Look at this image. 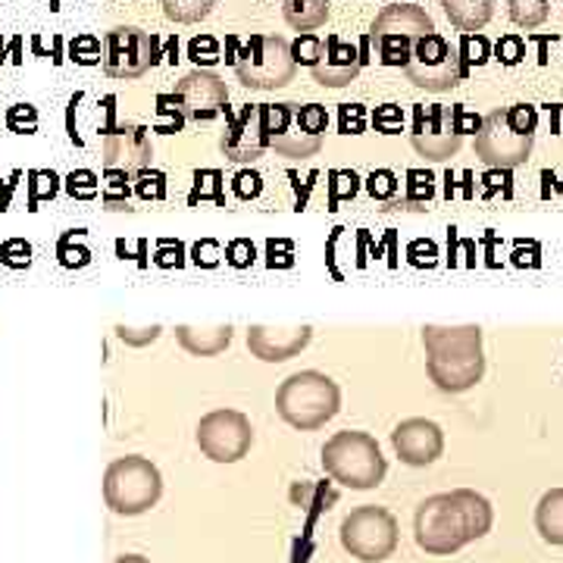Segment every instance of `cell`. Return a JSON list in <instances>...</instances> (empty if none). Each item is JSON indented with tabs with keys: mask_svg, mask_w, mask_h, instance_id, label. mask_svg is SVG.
Returning <instances> with one entry per match:
<instances>
[{
	"mask_svg": "<svg viewBox=\"0 0 563 563\" xmlns=\"http://www.w3.org/2000/svg\"><path fill=\"white\" fill-rule=\"evenodd\" d=\"M495 57H498V63H504V66H517V63L526 57L523 38H520V35H504V38L498 41V47H495Z\"/></svg>",
	"mask_w": 563,
	"mask_h": 563,
	"instance_id": "37",
	"label": "cell"
},
{
	"mask_svg": "<svg viewBox=\"0 0 563 563\" xmlns=\"http://www.w3.org/2000/svg\"><path fill=\"white\" fill-rule=\"evenodd\" d=\"M313 339L310 325H291V329H269V325H251L247 329V347L263 363H285L298 357Z\"/></svg>",
	"mask_w": 563,
	"mask_h": 563,
	"instance_id": "20",
	"label": "cell"
},
{
	"mask_svg": "<svg viewBox=\"0 0 563 563\" xmlns=\"http://www.w3.org/2000/svg\"><path fill=\"white\" fill-rule=\"evenodd\" d=\"M391 448L407 466H429L444 454V432L439 422L422 420H404L391 432Z\"/></svg>",
	"mask_w": 563,
	"mask_h": 563,
	"instance_id": "18",
	"label": "cell"
},
{
	"mask_svg": "<svg viewBox=\"0 0 563 563\" xmlns=\"http://www.w3.org/2000/svg\"><path fill=\"white\" fill-rule=\"evenodd\" d=\"M407 185H410V198L401 203H395V207H413V210H422L426 201L432 198V179H429L426 173H417V169H413Z\"/></svg>",
	"mask_w": 563,
	"mask_h": 563,
	"instance_id": "30",
	"label": "cell"
},
{
	"mask_svg": "<svg viewBox=\"0 0 563 563\" xmlns=\"http://www.w3.org/2000/svg\"><path fill=\"white\" fill-rule=\"evenodd\" d=\"M401 110L395 107V103H385V107H379L376 110V129L379 132H385V135H395V132H401Z\"/></svg>",
	"mask_w": 563,
	"mask_h": 563,
	"instance_id": "39",
	"label": "cell"
},
{
	"mask_svg": "<svg viewBox=\"0 0 563 563\" xmlns=\"http://www.w3.org/2000/svg\"><path fill=\"white\" fill-rule=\"evenodd\" d=\"M103 73L110 79H141L154 63L161 60V41L157 35L135 29V25H117L103 35Z\"/></svg>",
	"mask_w": 563,
	"mask_h": 563,
	"instance_id": "12",
	"label": "cell"
},
{
	"mask_svg": "<svg viewBox=\"0 0 563 563\" xmlns=\"http://www.w3.org/2000/svg\"><path fill=\"white\" fill-rule=\"evenodd\" d=\"M29 191H32V210L38 207L41 198H54L57 195V176L54 173H47V169H35L32 176H29Z\"/></svg>",
	"mask_w": 563,
	"mask_h": 563,
	"instance_id": "35",
	"label": "cell"
},
{
	"mask_svg": "<svg viewBox=\"0 0 563 563\" xmlns=\"http://www.w3.org/2000/svg\"><path fill=\"white\" fill-rule=\"evenodd\" d=\"M188 54H191V60L198 63V66H213V63L220 60V41L210 38V35H201V38L191 41V47H188Z\"/></svg>",
	"mask_w": 563,
	"mask_h": 563,
	"instance_id": "36",
	"label": "cell"
},
{
	"mask_svg": "<svg viewBox=\"0 0 563 563\" xmlns=\"http://www.w3.org/2000/svg\"><path fill=\"white\" fill-rule=\"evenodd\" d=\"M361 69L363 57L357 44L344 41L342 35H325L320 60L310 73H313V81L322 88H344L361 76Z\"/></svg>",
	"mask_w": 563,
	"mask_h": 563,
	"instance_id": "19",
	"label": "cell"
},
{
	"mask_svg": "<svg viewBox=\"0 0 563 563\" xmlns=\"http://www.w3.org/2000/svg\"><path fill=\"white\" fill-rule=\"evenodd\" d=\"M435 32L432 16L420 3H391L369 25V44L383 66H407L413 44Z\"/></svg>",
	"mask_w": 563,
	"mask_h": 563,
	"instance_id": "8",
	"label": "cell"
},
{
	"mask_svg": "<svg viewBox=\"0 0 563 563\" xmlns=\"http://www.w3.org/2000/svg\"><path fill=\"white\" fill-rule=\"evenodd\" d=\"M179 344L191 357H217L232 344V325H213V329H195V325H179L176 329Z\"/></svg>",
	"mask_w": 563,
	"mask_h": 563,
	"instance_id": "21",
	"label": "cell"
},
{
	"mask_svg": "<svg viewBox=\"0 0 563 563\" xmlns=\"http://www.w3.org/2000/svg\"><path fill=\"white\" fill-rule=\"evenodd\" d=\"M251 261H254V244L244 242V239L229 244V263L232 266H247Z\"/></svg>",
	"mask_w": 563,
	"mask_h": 563,
	"instance_id": "42",
	"label": "cell"
},
{
	"mask_svg": "<svg viewBox=\"0 0 563 563\" xmlns=\"http://www.w3.org/2000/svg\"><path fill=\"white\" fill-rule=\"evenodd\" d=\"M113 563H151L147 558H141V554H125V558H117Z\"/></svg>",
	"mask_w": 563,
	"mask_h": 563,
	"instance_id": "43",
	"label": "cell"
},
{
	"mask_svg": "<svg viewBox=\"0 0 563 563\" xmlns=\"http://www.w3.org/2000/svg\"><path fill=\"white\" fill-rule=\"evenodd\" d=\"M342 132L344 135H361L363 132V107L361 103H344L342 107Z\"/></svg>",
	"mask_w": 563,
	"mask_h": 563,
	"instance_id": "40",
	"label": "cell"
},
{
	"mask_svg": "<svg viewBox=\"0 0 563 563\" xmlns=\"http://www.w3.org/2000/svg\"><path fill=\"white\" fill-rule=\"evenodd\" d=\"M151 157H154V144H151V135L144 125L129 122V125H117L113 132H107L101 163L110 188H122L129 195L125 181L141 176L144 169H151Z\"/></svg>",
	"mask_w": 563,
	"mask_h": 563,
	"instance_id": "13",
	"label": "cell"
},
{
	"mask_svg": "<svg viewBox=\"0 0 563 563\" xmlns=\"http://www.w3.org/2000/svg\"><path fill=\"white\" fill-rule=\"evenodd\" d=\"M322 470L344 488L369 492L383 485L388 463H385L379 442L369 432L344 429L322 444Z\"/></svg>",
	"mask_w": 563,
	"mask_h": 563,
	"instance_id": "5",
	"label": "cell"
},
{
	"mask_svg": "<svg viewBox=\"0 0 563 563\" xmlns=\"http://www.w3.org/2000/svg\"><path fill=\"white\" fill-rule=\"evenodd\" d=\"M51 10H60V0H51Z\"/></svg>",
	"mask_w": 563,
	"mask_h": 563,
	"instance_id": "44",
	"label": "cell"
},
{
	"mask_svg": "<svg viewBox=\"0 0 563 563\" xmlns=\"http://www.w3.org/2000/svg\"><path fill=\"white\" fill-rule=\"evenodd\" d=\"M135 191H139L141 201H163L166 198V176L163 173H141V176H135Z\"/></svg>",
	"mask_w": 563,
	"mask_h": 563,
	"instance_id": "31",
	"label": "cell"
},
{
	"mask_svg": "<svg viewBox=\"0 0 563 563\" xmlns=\"http://www.w3.org/2000/svg\"><path fill=\"white\" fill-rule=\"evenodd\" d=\"M0 263H7L10 269H25L32 263V244L25 239H10L0 244Z\"/></svg>",
	"mask_w": 563,
	"mask_h": 563,
	"instance_id": "29",
	"label": "cell"
},
{
	"mask_svg": "<svg viewBox=\"0 0 563 563\" xmlns=\"http://www.w3.org/2000/svg\"><path fill=\"white\" fill-rule=\"evenodd\" d=\"M536 529L548 544L563 548V488L544 492L536 504Z\"/></svg>",
	"mask_w": 563,
	"mask_h": 563,
	"instance_id": "23",
	"label": "cell"
},
{
	"mask_svg": "<svg viewBox=\"0 0 563 563\" xmlns=\"http://www.w3.org/2000/svg\"><path fill=\"white\" fill-rule=\"evenodd\" d=\"M282 13L285 22L295 29V32H317L320 25L329 20V0H282Z\"/></svg>",
	"mask_w": 563,
	"mask_h": 563,
	"instance_id": "24",
	"label": "cell"
},
{
	"mask_svg": "<svg viewBox=\"0 0 563 563\" xmlns=\"http://www.w3.org/2000/svg\"><path fill=\"white\" fill-rule=\"evenodd\" d=\"M539 132V110L532 103H510L492 110L476 129V157L488 169H517L532 157Z\"/></svg>",
	"mask_w": 563,
	"mask_h": 563,
	"instance_id": "3",
	"label": "cell"
},
{
	"mask_svg": "<svg viewBox=\"0 0 563 563\" xmlns=\"http://www.w3.org/2000/svg\"><path fill=\"white\" fill-rule=\"evenodd\" d=\"M254 444V426L239 410H210L198 422V448L213 463H239Z\"/></svg>",
	"mask_w": 563,
	"mask_h": 563,
	"instance_id": "14",
	"label": "cell"
},
{
	"mask_svg": "<svg viewBox=\"0 0 563 563\" xmlns=\"http://www.w3.org/2000/svg\"><path fill=\"white\" fill-rule=\"evenodd\" d=\"M166 20L179 22V25H195V22L207 20L220 0H161Z\"/></svg>",
	"mask_w": 563,
	"mask_h": 563,
	"instance_id": "25",
	"label": "cell"
},
{
	"mask_svg": "<svg viewBox=\"0 0 563 563\" xmlns=\"http://www.w3.org/2000/svg\"><path fill=\"white\" fill-rule=\"evenodd\" d=\"M410 144L413 151L432 163H444L457 157L463 135L454 120V107L444 103H429L413 110V129H410Z\"/></svg>",
	"mask_w": 563,
	"mask_h": 563,
	"instance_id": "15",
	"label": "cell"
},
{
	"mask_svg": "<svg viewBox=\"0 0 563 563\" xmlns=\"http://www.w3.org/2000/svg\"><path fill=\"white\" fill-rule=\"evenodd\" d=\"M507 13L520 29H539L551 13V0H507Z\"/></svg>",
	"mask_w": 563,
	"mask_h": 563,
	"instance_id": "26",
	"label": "cell"
},
{
	"mask_svg": "<svg viewBox=\"0 0 563 563\" xmlns=\"http://www.w3.org/2000/svg\"><path fill=\"white\" fill-rule=\"evenodd\" d=\"M261 188H263V179L257 176V173H239V176H235V195L244 198V201H247V198H257V195H261Z\"/></svg>",
	"mask_w": 563,
	"mask_h": 563,
	"instance_id": "41",
	"label": "cell"
},
{
	"mask_svg": "<svg viewBox=\"0 0 563 563\" xmlns=\"http://www.w3.org/2000/svg\"><path fill=\"white\" fill-rule=\"evenodd\" d=\"M298 63L291 57V41L282 35H251L235 57V76L251 91H276L295 79Z\"/></svg>",
	"mask_w": 563,
	"mask_h": 563,
	"instance_id": "9",
	"label": "cell"
},
{
	"mask_svg": "<svg viewBox=\"0 0 563 563\" xmlns=\"http://www.w3.org/2000/svg\"><path fill=\"white\" fill-rule=\"evenodd\" d=\"M276 410L291 429L317 432L342 410V388L325 373L301 369L288 376L276 391Z\"/></svg>",
	"mask_w": 563,
	"mask_h": 563,
	"instance_id": "6",
	"label": "cell"
},
{
	"mask_svg": "<svg viewBox=\"0 0 563 563\" xmlns=\"http://www.w3.org/2000/svg\"><path fill=\"white\" fill-rule=\"evenodd\" d=\"M495 7H498V0H442L444 16L466 35L488 25V20L495 16Z\"/></svg>",
	"mask_w": 563,
	"mask_h": 563,
	"instance_id": "22",
	"label": "cell"
},
{
	"mask_svg": "<svg viewBox=\"0 0 563 563\" xmlns=\"http://www.w3.org/2000/svg\"><path fill=\"white\" fill-rule=\"evenodd\" d=\"M426 373L444 395H463L483 383L485 351L479 325H426Z\"/></svg>",
	"mask_w": 563,
	"mask_h": 563,
	"instance_id": "2",
	"label": "cell"
},
{
	"mask_svg": "<svg viewBox=\"0 0 563 563\" xmlns=\"http://www.w3.org/2000/svg\"><path fill=\"white\" fill-rule=\"evenodd\" d=\"M404 73H407V81L422 88V91L444 95L466 79V60L451 41H444L439 32H432V35H426L413 44Z\"/></svg>",
	"mask_w": 563,
	"mask_h": 563,
	"instance_id": "11",
	"label": "cell"
},
{
	"mask_svg": "<svg viewBox=\"0 0 563 563\" xmlns=\"http://www.w3.org/2000/svg\"><path fill=\"white\" fill-rule=\"evenodd\" d=\"M117 335H120V342L132 344V347H144V344L161 339V325H151V329H125V325H117Z\"/></svg>",
	"mask_w": 563,
	"mask_h": 563,
	"instance_id": "38",
	"label": "cell"
},
{
	"mask_svg": "<svg viewBox=\"0 0 563 563\" xmlns=\"http://www.w3.org/2000/svg\"><path fill=\"white\" fill-rule=\"evenodd\" d=\"M495 523L492 501L473 488L432 495L417 507L413 539L432 558H451L476 539H485Z\"/></svg>",
	"mask_w": 563,
	"mask_h": 563,
	"instance_id": "1",
	"label": "cell"
},
{
	"mask_svg": "<svg viewBox=\"0 0 563 563\" xmlns=\"http://www.w3.org/2000/svg\"><path fill=\"white\" fill-rule=\"evenodd\" d=\"M329 125L322 103H263V129L269 147L288 161H307L322 151Z\"/></svg>",
	"mask_w": 563,
	"mask_h": 563,
	"instance_id": "4",
	"label": "cell"
},
{
	"mask_svg": "<svg viewBox=\"0 0 563 563\" xmlns=\"http://www.w3.org/2000/svg\"><path fill=\"white\" fill-rule=\"evenodd\" d=\"M269 141L263 129V103H244L242 113L229 117V125L222 132L220 151L232 163H254L266 154Z\"/></svg>",
	"mask_w": 563,
	"mask_h": 563,
	"instance_id": "17",
	"label": "cell"
},
{
	"mask_svg": "<svg viewBox=\"0 0 563 563\" xmlns=\"http://www.w3.org/2000/svg\"><path fill=\"white\" fill-rule=\"evenodd\" d=\"M69 57L81 66H91V63H101V41L95 35H79V38L69 44Z\"/></svg>",
	"mask_w": 563,
	"mask_h": 563,
	"instance_id": "33",
	"label": "cell"
},
{
	"mask_svg": "<svg viewBox=\"0 0 563 563\" xmlns=\"http://www.w3.org/2000/svg\"><path fill=\"white\" fill-rule=\"evenodd\" d=\"M163 495L161 470L147 457L129 454L107 466L103 473V501L120 517L147 514Z\"/></svg>",
	"mask_w": 563,
	"mask_h": 563,
	"instance_id": "7",
	"label": "cell"
},
{
	"mask_svg": "<svg viewBox=\"0 0 563 563\" xmlns=\"http://www.w3.org/2000/svg\"><path fill=\"white\" fill-rule=\"evenodd\" d=\"M322 54V38H317V35H301V38L291 44V57H295V63H303V66H317V60H320Z\"/></svg>",
	"mask_w": 563,
	"mask_h": 563,
	"instance_id": "34",
	"label": "cell"
},
{
	"mask_svg": "<svg viewBox=\"0 0 563 563\" xmlns=\"http://www.w3.org/2000/svg\"><path fill=\"white\" fill-rule=\"evenodd\" d=\"M173 101L188 122L207 125L229 110V88L217 73L210 69H195L176 85Z\"/></svg>",
	"mask_w": 563,
	"mask_h": 563,
	"instance_id": "16",
	"label": "cell"
},
{
	"mask_svg": "<svg viewBox=\"0 0 563 563\" xmlns=\"http://www.w3.org/2000/svg\"><path fill=\"white\" fill-rule=\"evenodd\" d=\"M398 176L391 173V169H376L369 179H366V191H369V198H376V201H395L398 198Z\"/></svg>",
	"mask_w": 563,
	"mask_h": 563,
	"instance_id": "28",
	"label": "cell"
},
{
	"mask_svg": "<svg viewBox=\"0 0 563 563\" xmlns=\"http://www.w3.org/2000/svg\"><path fill=\"white\" fill-rule=\"evenodd\" d=\"M66 191L79 201H91L98 195V176L88 173V169H79V173H69L66 179Z\"/></svg>",
	"mask_w": 563,
	"mask_h": 563,
	"instance_id": "32",
	"label": "cell"
},
{
	"mask_svg": "<svg viewBox=\"0 0 563 563\" xmlns=\"http://www.w3.org/2000/svg\"><path fill=\"white\" fill-rule=\"evenodd\" d=\"M339 536L344 551L363 563H383L398 551V520L376 504L351 510Z\"/></svg>",
	"mask_w": 563,
	"mask_h": 563,
	"instance_id": "10",
	"label": "cell"
},
{
	"mask_svg": "<svg viewBox=\"0 0 563 563\" xmlns=\"http://www.w3.org/2000/svg\"><path fill=\"white\" fill-rule=\"evenodd\" d=\"M388 3H398V0H388Z\"/></svg>",
	"mask_w": 563,
	"mask_h": 563,
	"instance_id": "45",
	"label": "cell"
},
{
	"mask_svg": "<svg viewBox=\"0 0 563 563\" xmlns=\"http://www.w3.org/2000/svg\"><path fill=\"white\" fill-rule=\"evenodd\" d=\"M7 129L16 135H35L38 129V110L32 103H13L7 110Z\"/></svg>",
	"mask_w": 563,
	"mask_h": 563,
	"instance_id": "27",
	"label": "cell"
}]
</instances>
